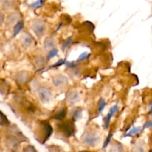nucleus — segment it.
Masks as SVG:
<instances>
[{"mask_svg":"<svg viewBox=\"0 0 152 152\" xmlns=\"http://www.w3.org/2000/svg\"><path fill=\"white\" fill-rule=\"evenodd\" d=\"M118 111V105H115L112 107L111 108L109 111V113L107 114V115L106 116L105 118L104 119V129H108L109 125H110V122L111 118L113 117V116L116 114Z\"/></svg>","mask_w":152,"mask_h":152,"instance_id":"obj_8","label":"nucleus"},{"mask_svg":"<svg viewBox=\"0 0 152 152\" xmlns=\"http://www.w3.org/2000/svg\"><path fill=\"white\" fill-rule=\"evenodd\" d=\"M31 28L37 37H41L46 31V25L43 21L40 19H36L31 24Z\"/></svg>","mask_w":152,"mask_h":152,"instance_id":"obj_3","label":"nucleus"},{"mask_svg":"<svg viewBox=\"0 0 152 152\" xmlns=\"http://www.w3.org/2000/svg\"><path fill=\"white\" fill-rule=\"evenodd\" d=\"M23 151L34 152V151H37V150L34 148V147L33 146V145H28V146H26L25 148H24Z\"/></svg>","mask_w":152,"mask_h":152,"instance_id":"obj_28","label":"nucleus"},{"mask_svg":"<svg viewBox=\"0 0 152 152\" xmlns=\"http://www.w3.org/2000/svg\"><path fill=\"white\" fill-rule=\"evenodd\" d=\"M52 83L55 87L63 88L68 85V79L62 74H57L52 77Z\"/></svg>","mask_w":152,"mask_h":152,"instance_id":"obj_5","label":"nucleus"},{"mask_svg":"<svg viewBox=\"0 0 152 152\" xmlns=\"http://www.w3.org/2000/svg\"><path fill=\"white\" fill-rule=\"evenodd\" d=\"M66 115V108H61L57 111L56 114L54 116V118L58 120H63L65 118Z\"/></svg>","mask_w":152,"mask_h":152,"instance_id":"obj_13","label":"nucleus"},{"mask_svg":"<svg viewBox=\"0 0 152 152\" xmlns=\"http://www.w3.org/2000/svg\"><path fill=\"white\" fill-rule=\"evenodd\" d=\"M112 137H113V134H112V133L109 134V135H108V136H107V137L106 138L105 141H104V145H103V148H105L106 147H107V145H108L109 142H110V140H111Z\"/></svg>","mask_w":152,"mask_h":152,"instance_id":"obj_24","label":"nucleus"},{"mask_svg":"<svg viewBox=\"0 0 152 152\" xmlns=\"http://www.w3.org/2000/svg\"><path fill=\"white\" fill-rule=\"evenodd\" d=\"M151 151H152V150H151Z\"/></svg>","mask_w":152,"mask_h":152,"instance_id":"obj_34","label":"nucleus"},{"mask_svg":"<svg viewBox=\"0 0 152 152\" xmlns=\"http://www.w3.org/2000/svg\"><path fill=\"white\" fill-rule=\"evenodd\" d=\"M106 105V102L103 98H101L98 101V114H101L102 111L104 110V107Z\"/></svg>","mask_w":152,"mask_h":152,"instance_id":"obj_18","label":"nucleus"},{"mask_svg":"<svg viewBox=\"0 0 152 152\" xmlns=\"http://www.w3.org/2000/svg\"><path fill=\"white\" fill-rule=\"evenodd\" d=\"M66 99L70 105H75L80 100V96L77 91H72L69 92L66 96Z\"/></svg>","mask_w":152,"mask_h":152,"instance_id":"obj_10","label":"nucleus"},{"mask_svg":"<svg viewBox=\"0 0 152 152\" xmlns=\"http://www.w3.org/2000/svg\"><path fill=\"white\" fill-rule=\"evenodd\" d=\"M23 26H24L23 22H20V21H19V22H17V23L14 25V28H13V36H14V37H16V36L20 32L21 30L23 28Z\"/></svg>","mask_w":152,"mask_h":152,"instance_id":"obj_16","label":"nucleus"},{"mask_svg":"<svg viewBox=\"0 0 152 152\" xmlns=\"http://www.w3.org/2000/svg\"><path fill=\"white\" fill-rule=\"evenodd\" d=\"M65 65L69 68H75V67L77 66V64L75 62H66Z\"/></svg>","mask_w":152,"mask_h":152,"instance_id":"obj_29","label":"nucleus"},{"mask_svg":"<svg viewBox=\"0 0 152 152\" xmlns=\"http://www.w3.org/2000/svg\"><path fill=\"white\" fill-rule=\"evenodd\" d=\"M84 25H87V27L89 28H90V30H91V31H92L94 30V28H95V26H94L93 25V24L92 23H91L90 22H86L84 23Z\"/></svg>","mask_w":152,"mask_h":152,"instance_id":"obj_30","label":"nucleus"},{"mask_svg":"<svg viewBox=\"0 0 152 152\" xmlns=\"http://www.w3.org/2000/svg\"><path fill=\"white\" fill-rule=\"evenodd\" d=\"M111 151H123V148H122V145L117 142H115L114 144L113 145V148H111Z\"/></svg>","mask_w":152,"mask_h":152,"instance_id":"obj_21","label":"nucleus"},{"mask_svg":"<svg viewBox=\"0 0 152 152\" xmlns=\"http://www.w3.org/2000/svg\"><path fill=\"white\" fill-rule=\"evenodd\" d=\"M58 49L53 48V49H52V50H50V51L49 52V54H48V56H47V58H46V60L47 61L50 60L51 59H52L53 57H55V56L58 54Z\"/></svg>","mask_w":152,"mask_h":152,"instance_id":"obj_20","label":"nucleus"},{"mask_svg":"<svg viewBox=\"0 0 152 152\" xmlns=\"http://www.w3.org/2000/svg\"><path fill=\"white\" fill-rule=\"evenodd\" d=\"M2 7L6 10L11 9L13 7V3L11 0H4L2 2Z\"/></svg>","mask_w":152,"mask_h":152,"instance_id":"obj_19","label":"nucleus"},{"mask_svg":"<svg viewBox=\"0 0 152 152\" xmlns=\"http://www.w3.org/2000/svg\"><path fill=\"white\" fill-rule=\"evenodd\" d=\"M58 127L61 133L66 137H70L72 136L75 134V127L73 120L62 122L58 125Z\"/></svg>","mask_w":152,"mask_h":152,"instance_id":"obj_2","label":"nucleus"},{"mask_svg":"<svg viewBox=\"0 0 152 152\" xmlns=\"http://www.w3.org/2000/svg\"><path fill=\"white\" fill-rule=\"evenodd\" d=\"M21 44L25 48H28L31 47L33 45V44L34 43V37L29 34V33H24L22 35L20 39Z\"/></svg>","mask_w":152,"mask_h":152,"instance_id":"obj_6","label":"nucleus"},{"mask_svg":"<svg viewBox=\"0 0 152 152\" xmlns=\"http://www.w3.org/2000/svg\"><path fill=\"white\" fill-rule=\"evenodd\" d=\"M89 56V53H86V52H83V53H81V54L79 56V57L77 58V61H83L85 60V59H87Z\"/></svg>","mask_w":152,"mask_h":152,"instance_id":"obj_25","label":"nucleus"},{"mask_svg":"<svg viewBox=\"0 0 152 152\" xmlns=\"http://www.w3.org/2000/svg\"><path fill=\"white\" fill-rule=\"evenodd\" d=\"M72 37H69V38H68L67 39H66L65 41L63 42V45H62L63 50H65L70 45V44L72 43Z\"/></svg>","mask_w":152,"mask_h":152,"instance_id":"obj_22","label":"nucleus"},{"mask_svg":"<svg viewBox=\"0 0 152 152\" xmlns=\"http://www.w3.org/2000/svg\"><path fill=\"white\" fill-rule=\"evenodd\" d=\"M143 128H144V129H146V128H152V120L146 122V123H145Z\"/></svg>","mask_w":152,"mask_h":152,"instance_id":"obj_31","label":"nucleus"},{"mask_svg":"<svg viewBox=\"0 0 152 152\" xmlns=\"http://www.w3.org/2000/svg\"><path fill=\"white\" fill-rule=\"evenodd\" d=\"M28 77H29V73H28L27 71H21V72L18 73L16 75V81L19 84H24L27 82Z\"/></svg>","mask_w":152,"mask_h":152,"instance_id":"obj_12","label":"nucleus"},{"mask_svg":"<svg viewBox=\"0 0 152 152\" xmlns=\"http://www.w3.org/2000/svg\"><path fill=\"white\" fill-rule=\"evenodd\" d=\"M82 116V109L80 108H75L72 110V119L74 122L77 121L79 119L81 118Z\"/></svg>","mask_w":152,"mask_h":152,"instance_id":"obj_14","label":"nucleus"},{"mask_svg":"<svg viewBox=\"0 0 152 152\" xmlns=\"http://www.w3.org/2000/svg\"><path fill=\"white\" fill-rule=\"evenodd\" d=\"M65 62H66L65 59H61V60H59L58 62H57L55 64H54L53 65H52L50 68H57V67H59V66H61V65L65 64Z\"/></svg>","mask_w":152,"mask_h":152,"instance_id":"obj_27","label":"nucleus"},{"mask_svg":"<svg viewBox=\"0 0 152 152\" xmlns=\"http://www.w3.org/2000/svg\"><path fill=\"white\" fill-rule=\"evenodd\" d=\"M140 131H141V129H140V128H133V129H131V130L130 131V132H128L126 135H125L124 137H129V136H131V135H133V134H138Z\"/></svg>","mask_w":152,"mask_h":152,"instance_id":"obj_23","label":"nucleus"},{"mask_svg":"<svg viewBox=\"0 0 152 152\" xmlns=\"http://www.w3.org/2000/svg\"><path fill=\"white\" fill-rule=\"evenodd\" d=\"M55 45V41L54 38L52 37H48L45 39L44 42H43V46H44V49L46 50H49L53 49V48Z\"/></svg>","mask_w":152,"mask_h":152,"instance_id":"obj_11","label":"nucleus"},{"mask_svg":"<svg viewBox=\"0 0 152 152\" xmlns=\"http://www.w3.org/2000/svg\"><path fill=\"white\" fill-rule=\"evenodd\" d=\"M8 91V85L4 80H0V94H6Z\"/></svg>","mask_w":152,"mask_h":152,"instance_id":"obj_15","label":"nucleus"},{"mask_svg":"<svg viewBox=\"0 0 152 152\" xmlns=\"http://www.w3.org/2000/svg\"><path fill=\"white\" fill-rule=\"evenodd\" d=\"M10 123L7 120V117L3 114L1 111H0V125L2 126H8Z\"/></svg>","mask_w":152,"mask_h":152,"instance_id":"obj_17","label":"nucleus"},{"mask_svg":"<svg viewBox=\"0 0 152 152\" xmlns=\"http://www.w3.org/2000/svg\"><path fill=\"white\" fill-rule=\"evenodd\" d=\"M149 113L152 115V100L150 103V111H149Z\"/></svg>","mask_w":152,"mask_h":152,"instance_id":"obj_33","label":"nucleus"},{"mask_svg":"<svg viewBox=\"0 0 152 152\" xmlns=\"http://www.w3.org/2000/svg\"><path fill=\"white\" fill-rule=\"evenodd\" d=\"M81 138L83 143L90 147L95 146L100 140V137L94 131H87L83 134Z\"/></svg>","mask_w":152,"mask_h":152,"instance_id":"obj_1","label":"nucleus"},{"mask_svg":"<svg viewBox=\"0 0 152 152\" xmlns=\"http://www.w3.org/2000/svg\"><path fill=\"white\" fill-rule=\"evenodd\" d=\"M43 1H42V0H37V1H35V2L32 3V4H31L30 6L32 7H34V8H36V7H40V6L43 4Z\"/></svg>","mask_w":152,"mask_h":152,"instance_id":"obj_26","label":"nucleus"},{"mask_svg":"<svg viewBox=\"0 0 152 152\" xmlns=\"http://www.w3.org/2000/svg\"><path fill=\"white\" fill-rule=\"evenodd\" d=\"M4 15H3L2 13H1V12H0V26L2 25L3 22H4Z\"/></svg>","mask_w":152,"mask_h":152,"instance_id":"obj_32","label":"nucleus"},{"mask_svg":"<svg viewBox=\"0 0 152 152\" xmlns=\"http://www.w3.org/2000/svg\"><path fill=\"white\" fill-rule=\"evenodd\" d=\"M20 19V14L18 12H13L8 15L7 19V24L10 26L15 25Z\"/></svg>","mask_w":152,"mask_h":152,"instance_id":"obj_9","label":"nucleus"},{"mask_svg":"<svg viewBox=\"0 0 152 152\" xmlns=\"http://www.w3.org/2000/svg\"><path fill=\"white\" fill-rule=\"evenodd\" d=\"M38 95L43 103H48L52 98V92L49 88L41 87L39 88Z\"/></svg>","mask_w":152,"mask_h":152,"instance_id":"obj_4","label":"nucleus"},{"mask_svg":"<svg viewBox=\"0 0 152 152\" xmlns=\"http://www.w3.org/2000/svg\"><path fill=\"white\" fill-rule=\"evenodd\" d=\"M41 127L42 129H43V142H44L50 137L52 132H53V129H52V126H51L47 122H46V123H42Z\"/></svg>","mask_w":152,"mask_h":152,"instance_id":"obj_7","label":"nucleus"}]
</instances>
